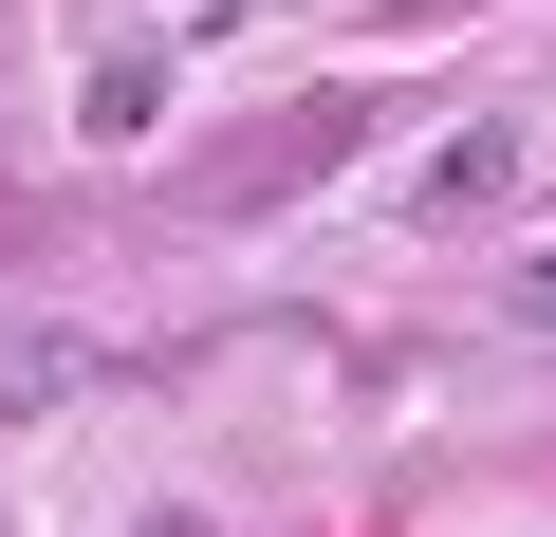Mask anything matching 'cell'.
Masks as SVG:
<instances>
[{"mask_svg":"<svg viewBox=\"0 0 556 537\" xmlns=\"http://www.w3.org/2000/svg\"><path fill=\"white\" fill-rule=\"evenodd\" d=\"M501 186H519V130H464V149L427 167V204H501Z\"/></svg>","mask_w":556,"mask_h":537,"instance_id":"cell-1","label":"cell"},{"mask_svg":"<svg viewBox=\"0 0 556 537\" xmlns=\"http://www.w3.org/2000/svg\"><path fill=\"white\" fill-rule=\"evenodd\" d=\"M519 334H556V241H538V259H519Z\"/></svg>","mask_w":556,"mask_h":537,"instance_id":"cell-2","label":"cell"},{"mask_svg":"<svg viewBox=\"0 0 556 537\" xmlns=\"http://www.w3.org/2000/svg\"><path fill=\"white\" fill-rule=\"evenodd\" d=\"M149 537H204V519H149Z\"/></svg>","mask_w":556,"mask_h":537,"instance_id":"cell-3","label":"cell"}]
</instances>
